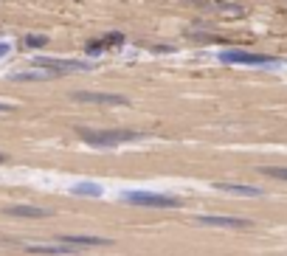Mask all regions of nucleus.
I'll return each instance as SVG.
<instances>
[{
	"mask_svg": "<svg viewBox=\"0 0 287 256\" xmlns=\"http://www.w3.org/2000/svg\"><path fill=\"white\" fill-rule=\"evenodd\" d=\"M76 133L82 135V141L90 144V147H118V144L141 138V135L132 133V130H85V127H79Z\"/></svg>",
	"mask_w": 287,
	"mask_h": 256,
	"instance_id": "1",
	"label": "nucleus"
},
{
	"mask_svg": "<svg viewBox=\"0 0 287 256\" xmlns=\"http://www.w3.org/2000/svg\"><path fill=\"white\" fill-rule=\"evenodd\" d=\"M121 200L132 205H147V208H174L177 200L169 195H158V192H124Z\"/></svg>",
	"mask_w": 287,
	"mask_h": 256,
	"instance_id": "2",
	"label": "nucleus"
},
{
	"mask_svg": "<svg viewBox=\"0 0 287 256\" xmlns=\"http://www.w3.org/2000/svg\"><path fill=\"white\" fill-rule=\"evenodd\" d=\"M220 62H226V65H270V68H276V65H279V59H273V56H265V53H251V51H239V48L223 51V53H220Z\"/></svg>",
	"mask_w": 287,
	"mask_h": 256,
	"instance_id": "3",
	"label": "nucleus"
},
{
	"mask_svg": "<svg viewBox=\"0 0 287 256\" xmlns=\"http://www.w3.org/2000/svg\"><path fill=\"white\" fill-rule=\"evenodd\" d=\"M34 65H37V68H45V71H54V73H82V71H90V62L59 59V56H37Z\"/></svg>",
	"mask_w": 287,
	"mask_h": 256,
	"instance_id": "4",
	"label": "nucleus"
},
{
	"mask_svg": "<svg viewBox=\"0 0 287 256\" xmlns=\"http://www.w3.org/2000/svg\"><path fill=\"white\" fill-rule=\"evenodd\" d=\"M194 222H200V225H214V228H251V220L226 217V214H197Z\"/></svg>",
	"mask_w": 287,
	"mask_h": 256,
	"instance_id": "5",
	"label": "nucleus"
},
{
	"mask_svg": "<svg viewBox=\"0 0 287 256\" xmlns=\"http://www.w3.org/2000/svg\"><path fill=\"white\" fill-rule=\"evenodd\" d=\"M23 248H28L31 254H48V256H68V254H79V248L68 245V242H20Z\"/></svg>",
	"mask_w": 287,
	"mask_h": 256,
	"instance_id": "6",
	"label": "nucleus"
},
{
	"mask_svg": "<svg viewBox=\"0 0 287 256\" xmlns=\"http://www.w3.org/2000/svg\"><path fill=\"white\" fill-rule=\"evenodd\" d=\"M73 102H87V104H127V99L118 96V93H93V90L73 93Z\"/></svg>",
	"mask_w": 287,
	"mask_h": 256,
	"instance_id": "7",
	"label": "nucleus"
},
{
	"mask_svg": "<svg viewBox=\"0 0 287 256\" xmlns=\"http://www.w3.org/2000/svg\"><path fill=\"white\" fill-rule=\"evenodd\" d=\"M59 242H68V245H73V248H102V245H110V239L87 237V234H68V237H59Z\"/></svg>",
	"mask_w": 287,
	"mask_h": 256,
	"instance_id": "8",
	"label": "nucleus"
},
{
	"mask_svg": "<svg viewBox=\"0 0 287 256\" xmlns=\"http://www.w3.org/2000/svg\"><path fill=\"white\" fill-rule=\"evenodd\" d=\"M6 214H11V217H34V220L51 217L48 208H37V205H6Z\"/></svg>",
	"mask_w": 287,
	"mask_h": 256,
	"instance_id": "9",
	"label": "nucleus"
},
{
	"mask_svg": "<svg viewBox=\"0 0 287 256\" xmlns=\"http://www.w3.org/2000/svg\"><path fill=\"white\" fill-rule=\"evenodd\" d=\"M220 192H231V195L239 197H262V189H253V186H239V183H217Z\"/></svg>",
	"mask_w": 287,
	"mask_h": 256,
	"instance_id": "10",
	"label": "nucleus"
},
{
	"mask_svg": "<svg viewBox=\"0 0 287 256\" xmlns=\"http://www.w3.org/2000/svg\"><path fill=\"white\" fill-rule=\"evenodd\" d=\"M59 73L54 71H31V73H11V82H43V79H54Z\"/></svg>",
	"mask_w": 287,
	"mask_h": 256,
	"instance_id": "11",
	"label": "nucleus"
},
{
	"mask_svg": "<svg viewBox=\"0 0 287 256\" xmlns=\"http://www.w3.org/2000/svg\"><path fill=\"white\" fill-rule=\"evenodd\" d=\"M259 172L268 177H276V180H287V166H262Z\"/></svg>",
	"mask_w": 287,
	"mask_h": 256,
	"instance_id": "12",
	"label": "nucleus"
},
{
	"mask_svg": "<svg viewBox=\"0 0 287 256\" xmlns=\"http://www.w3.org/2000/svg\"><path fill=\"white\" fill-rule=\"evenodd\" d=\"M23 43H26V48H45V45H48V37L45 34H28Z\"/></svg>",
	"mask_w": 287,
	"mask_h": 256,
	"instance_id": "13",
	"label": "nucleus"
},
{
	"mask_svg": "<svg viewBox=\"0 0 287 256\" xmlns=\"http://www.w3.org/2000/svg\"><path fill=\"white\" fill-rule=\"evenodd\" d=\"M76 195H90V197H102V186H93V183H82V186H73Z\"/></svg>",
	"mask_w": 287,
	"mask_h": 256,
	"instance_id": "14",
	"label": "nucleus"
},
{
	"mask_svg": "<svg viewBox=\"0 0 287 256\" xmlns=\"http://www.w3.org/2000/svg\"><path fill=\"white\" fill-rule=\"evenodd\" d=\"M105 43H121V34L105 37ZM87 51H90V53H99V51H102V43H90V45H87Z\"/></svg>",
	"mask_w": 287,
	"mask_h": 256,
	"instance_id": "15",
	"label": "nucleus"
},
{
	"mask_svg": "<svg viewBox=\"0 0 287 256\" xmlns=\"http://www.w3.org/2000/svg\"><path fill=\"white\" fill-rule=\"evenodd\" d=\"M9 51H11V45H9V43H0V59H3V56H6Z\"/></svg>",
	"mask_w": 287,
	"mask_h": 256,
	"instance_id": "16",
	"label": "nucleus"
},
{
	"mask_svg": "<svg viewBox=\"0 0 287 256\" xmlns=\"http://www.w3.org/2000/svg\"><path fill=\"white\" fill-rule=\"evenodd\" d=\"M11 110V104H6V102H0V113H9Z\"/></svg>",
	"mask_w": 287,
	"mask_h": 256,
	"instance_id": "17",
	"label": "nucleus"
},
{
	"mask_svg": "<svg viewBox=\"0 0 287 256\" xmlns=\"http://www.w3.org/2000/svg\"><path fill=\"white\" fill-rule=\"evenodd\" d=\"M0 163H6V155H3V152H0Z\"/></svg>",
	"mask_w": 287,
	"mask_h": 256,
	"instance_id": "18",
	"label": "nucleus"
}]
</instances>
